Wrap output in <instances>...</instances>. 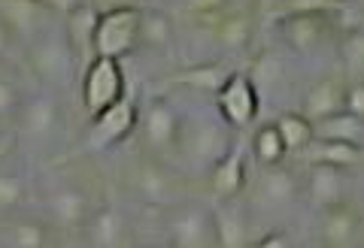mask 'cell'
<instances>
[{
  "mask_svg": "<svg viewBox=\"0 0 364 248\" xmlns=\"http://www.w3.org/2000/svg\"><path fill=\"white\" fill-rule=\"evenodd\" d=\"M179 109V140L170 167L188 176H210L213 167L234 149V130L222 121L215 103H188Z\"/></svg>",
  "mask_w": 364,
  "mask_h": 248,
  "instance_id": "1",
  "label": "cell"
},
{
  "mask_svg": "<svg viewBox=\"0 0 364 248\" xmlns=\"http://www.w3.org/2000/svg\"><path fill=\"white\" fill-rule=\"evenodd\" d=\"M282 43L301 58H318L334 37V18L328 4H291L279 16Z\"/></svg>",
  "mask_w": 364,
  "mask_h": 248,
  "instance_id": "2",
  "label": "cell"
},
{
  "mask_svg": "<svg viewBox=\"0 0 364 248\" xmlns=\"http://www.w3.org/2000/svg\"><path fill=\"white\" fill-rule=\"evenodd\" d=\"M25 64L40 79L43 88L58 91V94L73 85L76 70H79V61L61 28H46L37 40H31L25 46Z\"/></svg>",
  "mask_w": 364,
  "mask_h": 248,
  "instance_id": "3",
  "label": "cell"
},
{
  "mask_svg": "<svg viewBox=\"0 0 364 248\" xmlns=\"http://www.w3.org/2000/svg\"><path fill=\"white\" fill-rule=\"evenodd\" d=\"M143 140V154L158 157V161L170 164L176 152L179 140V109L173 100L167 97H152L140 106V121H136Z\"/></svg>",
  "mask_w": 364,
  "mask_h": 248,
  "instance_id": "4",
  "label": "cell"
},
{
  "mask_svg": "<svg viewBox=\"0 0 364 248\" xmlns=\"http://www.w3.org/2000/svg\"><path fill=\"white\" fill-rule=\"evenodd\" d=\"M140 37V6H109L100 9L97 30H95V58L119 61L128 58L136 49Z\"/></svg>",
  "mask_w": 364,
  "mask_h": 248,
  "instance_id": "5",
  "label": "cell"
},
{
  "mask_svg": "<svg viewBox=\"0 0 364 248\" xmlns=\"http://www.w3.org/2000/svg\"><path fill=\"white\" fill-rule=\"evenodd\" d=\"M124 97H128V79L119 61L91 58L82 67V109L88 112V118H97Z\"/></svg>",
  "mask_w": 364,
  "mask_h": 248,
  "instance_id": "6",
  "label": "cell"
},
{
  "mask_svg": "<svg viewBox=\"0 0 364 248\" xmlns=\"http://www.w3.org/2000/svg\"><path fill=\"white\" fill-rule=\"evenodd\" d=\"M136 121H140V103L128 94L124 100H119L116 106H109L107 112H100L97 118H91L85 140H82V152L100 154V152L116 149L131 133H136Z\"/></svg>",
  "mask_w": 364,
  "mask_h": 248,
  "instance_id": "7",
  "label": "cell"
},
{
  "mask_svg": "<svg viewBox=\"0 0 364 248\" xmlns=\"http://www.w3.org/2000/svg\"><path fill=\"white\" fill-rule=\"evenodd\" d=\"M61 130V100L58 91L40 88L37 94H28L16 112V133L33 145H46Z\"/></svg>",
  "mask_w": 364,
  "mask_h": 248,
  "instance_id": "8",
  "label": "cell"
},
{
  "mask_svg": "<svg viewBox=\"0 0 364 248\" xmlns=\"http://www.w3.org/2000/svg\"><path fill=\"white\" fill-rule=\"evenodd\" d=\"M316 236L322 248H364V206L355 200L318 212Z\"/></svg>",
  "mask_w": 364,
  "mask_h": 248,
  "instance_id": "9",
  "label": "cell"
},
{
  "mask_svg": "<svg viewBox=\"0 0 364 248\" xmlns=\"http://www.w3.org/2000/svg\"><path fill=\"white\" fill-rule=\"evenodd\" d=\"M100 203L91 200L88 188L82 185H73V182H64L58 188L49 191V197H46V224H55V227L61 230H79L85 227L88 218L95 215V209Z\"/></svg>",
  "mask_w": 364,
  "mask_h": 248,
  "instance_id": "10",
  "label": "cell"
},
{
  "mask_svg": "<svg viewBox=\"0 0 364 248\" xmlns=\"http://www.w3.org/2000/svg\"><path fill=\"white\" fill-rule=\"evenodd\" d=\"M213 227H215V245L219 248H252L258 242L252 209L243 197L215 200L213 203Z\"/></svg>",
  "mask_w": 364,
  "mask_h": 248,
  "instance_id": "11",
  "label": "cell"
},
{
  "mask_svg": "<svg viewBox=\"0 0 364 248\" xmlns=\"http://www.w3.org/2000/svg\"><path fill=\"white\" fill-rule=\"evenodd\" d=\"M213 103H215V109H219L222 121L231 130L249 128V124L258 118V112H261V97L255 91V85L249 82V73H234L225 82L222 91L215 94Z\"/></svg>",
  "mask_w": 364,
  "mask_h": 248,
  "instance_id": "12",
  "label": "cell"
},
{
  "mask_svg": "<svg viewBox=\"0 0 364 248\" xmlns=\"http://www.w3.org/2000/svg\"><path fill=\"white\" fill-rule=\"evenodd\" d=\"M131 185H134V194L143 203H149V206H170V203H176L179 176L170 164L143 154L140 164H134Z\"/></svg>",
  "mask_w": 364,
  "mask_h": 248,
  "instance_id": "13",
  "label": "cell"
},
{
  "mask_svg": "<svg viewBox=\"0 0 364 248\" xmlns=\"http://www.w3.org/2000/svg\"><path fill=\"white\" fill-rule=\"evenodd\" d=\"M170 248H219L215 245V227H213V212L200 203H186L173 212L170 218Z\"/></svg>",
  "mask_w": 364,
  "mask_h": 248,
  "instance_id": "14",
  "label": "cell"
},
{
  "mask_svg": "<svg viewBox=\"0 0 364 248\" xmlns=\"http://www.w3.org/2000/svg\"><path fill=\"white\" fill-rule=\"evenodd\" d=\"M55 4H37V0H6L0 4V25L13 33L16 43L37 40L49 28V13H55Z\"/></svg>",
  "mask_w": 364,
  "mask_h": 248,
  "instance_id": "15",
  "label": "cell"
},
{
  "mask_svg": "<svg viewBox=\"0 0 364 248\" xmlns=\"http://www.w3.org/2000/svg\"><path fill=\"white\" fill-rule=\"evenodd\" d=\"M346 79L343 76H322L318 82H313L304 91L301 100V115L316 124L337 115V112H346Z\"/></svg>",
  "mask_w": 364,
  "mask_h": 248,
  "instance_id": "16",
  "label": "cell"
},
{
  "mask_svg": "<svg viewBox=\"0 0 364 248\" xmlns=\"http://www.w3.org/2000/svg\"><path fill=\"white\" fill-rule=\"evenodd\" d=\"M97 18L100 9L91 4H67L64 9V37L70 43V49L76 55L79 67H85L91 58H95V30H97Z\"/></svg>",
  "mask_w": 364,
  "mask_h": 248,
  "instance_id": "17",
  "label": "cell"
},
{
  "mask_svg": "<svg viewBox=\"0 0 364 248\" xmlns=\"http://www.w3.org/2000/svg\"><path fill=\"white\" fill-rule=\"evenodd\" d=\"M255 37V16L252 6H222L213 25L210 40H215L228 52H243Z\"/></svg>",
  "mask_w": 364,
  "mask_h": 248,
  "instance_id": "18",
  "label": "cell"
},
{
  "mask_svg": "<svg viewBox=\"0 0 364 248\" xmlns=\"http://www.w3.org/2000/svg\"><path fill=\"white\" fill-rule=\"evenodd\" d=\"M306 197H310L313 206L331 209L337 203L349 200V176L346 170H337V167H310V176H306Z\"/></svg>",
  "mask_w": 364,
  "mask_h": 248,
  "instance_id": "19",
  "label": "cell"
},
{
  "mask_svg": "<svg viewBox=\"0 0 364 248\" xmlns=\"http://www.w3.org/2000/svg\"><path fill=\"white\" fill-rule=\"evenodd\" d=\"M234 73L237 70H231V67L222 64V61H200L195 67H186V70L176 73V76H170V85H182L195 94H213L215 97Z\"/></svg>",
  "mask_w": 364,
  "mask_h": 248,
  "instance_id": "20",
  "label": "cell"
},
{
  "mask_svg": "<svg viewBox=\"0 0 364 248\" xmlns=\"http://www.w3.org/2000/svg\"><path fill=\"white\" fill-rule=\"evenodd\" d=\"M258 200L261 206L270 209H286L298 200V179L286 167H261L258 176Z\"/></svg>",
  "mask_w": 364,
  "mask_h": 248,
  "instance_id": "21",
  "label": "cell"
},
{
  "mask_svg": "<svg viewBox=\"0 0 364 248\" xmlns=\"http://www.w3.org/2000/svg\"><path fill=\"white\" fill-rule=\"evenodd\" d=\"M210 188H213L215 200H231V197L243 194V188H246V161H243V152L237 149V145L213 167Z\"/></svg>",
  "mask_w": 364,
  "mask_h": 248,
  "instance_id": "22",
  "label": "cell"
},
{
  "mask_svg": "<svg viewBox=\"0 0 364 248\" xmlns=\"http://www.w3.org/2000/svg\"><path fill=\"white\" fill-rule=\"evenodd\" d=\"M301 157L310 167H337V170H352V167L364 164V149L361 145H346V142H322L313 140Z\"/></svg>",
  "mask_w": 364,
  "mask_h": 248,
  "instance_id": "23",
  "label": "cell"
},
{
  "mask_svg": "<svg viewBox=\"0 0 364 248\" xmlns=\"http://www.w3.org/2000/svg\"><path fill=\"white\" fill-rule=\"evenodd\" d=\"M0 248H49V224L43 218L0 221Z\"/></svg>",
  "mask_w": 364,
  "mask_h": 248,
  "instance_id": "24",
  "label": "cell"
},
{
  "mask_svg": "<svg viewBox=\"0 0 364 248\" xmlns=\"http://www.w3.org/2000/svg\"><path fill=\"white\" fill-rule=\"evenodd\" d=\"M85 230H88V239L95 248H119L124 242V233H128L124 215L116 206H109V203H100L95 209V215L88 218Z\"/></svg>",
  "mask_w": 364,
  "mask_h": 248,
  "instance_id": "25",
  "label": "cell"
},
{
  "mask_svg": "<svg viewBox=\"0 0 364 248\" xmlns=\"http://www.w3.org/2000/svg\"><path fill=\"white\" fill-rule=\"evenodd\" d=\"M136 46H146L152 52H167L173 46V21L167 13L155 6H140V37Z\"/></svg>",
  "mask_w": 364,
  "mask_h": 248,
  "instance_id": "26",
  "label": "cell"
},
{
  "mask_svg": "<svg viewBox=\"0 0 364 248\" xmlns=\"http://www.w3.org/2000/svg\"><path fill=\"white\" fill-rule=\"evenodd\" d=\"M313 140L346 142V145H361L364 149V121L349 115V112H337V115L313 124Z\"/></svg>",
  "mask_w": 364,
  "mask_h": 248,
  "instance_id": "27",
  "label": "cell"
},
{
  "mask_svg": "<svg viewBox=\"0 0 364 248\" xmlns=\"http://www.w3.org/2000/svg\"><path fill=\"white\" fill-rule=\"evenodd\" d=\"M340 58V76L346 79V85H361L364 82V30H352L340 37L337 46Z\"/></svg>",
  "mask_w": 364,
  "mask_h": 248,
  "instance_id": "28",
  "label": "cell"
},
{
  "mask_svg": "<svg viewBox=\"0 0 364 248\" xmlns=\"http://www.w3.org/2000/svg\"><path fill=\"white\" fill-rule=\"evenodd\" d=\"M273 128H277L282 145H286L289 154H301L306 145L313 142V124L306 121L301 112H282V115L273 121Z\"/></svg>",
  "mask_w": 364,
  "mask_h": 248,
  "instance_id": "29",
  "label": "cell"
},
{
  "mask_svg": "<svg viewBox=\"0 0 364 248\" xmlns=\"http://www.w3.org/2000/svg\"><path fill=\"white\" fill-rule=\"evenodd\" d=\"M252 154H255V161H258L261 167H279L282 157L289 154L273 124H264V128H258V133L252 137Z\"/></svg>",
  "mask_w": 364,
  "mask_h": 248,
  "instance_id": "30",
  "label": "cell"
},
{
  "mask_svg": "<svg viewBox=\"0 0 364 248\" xmlns=\"http://www.w3.org/2000/svg\"><path fill=\"white\" fill-rule=\"evenodd\" d=\"M28 194V185L18 173H9V170H0V215H9L13 209H18L25 203Z\"/></svg>",
  "mask_w": 364,
  "mask_h": 248,
  "instance_id": "31",
  "label": "cell"
},
{
  "mask_svg": "<svg viewBox=\"0 0 364 248\" xmlns=\"http://www.w3.org/2000/svg\"><path fill=\"white\" fill-rule=\"evenodd\" d=\"M21 100H25L21 88H18L16 82H9V79L0 76V121L16 118V112H18V106H21Z\"/></svg>",
  "mask_w": 364,
  "mask_h": 248,
  "instance_id": "32",
  "label": "cell"
},
{
  "mask_svg": "<svg viewBox=\"0 0 364 248\" xmlns=\"http://www.w3.org/2000/svg\"><path fill=\"white\" fill-rule=\"evenodd\" d=\"M346 112L364 121V82L346 88Z\"/></svg>",
  "mask_w": 364,
  "mask_h": 248,
  "instance_id": "33",
  "label": "cell"
},
{
  "mask_svg": "<svg viewBox=\"0 0 364 248\" xmlns=\"http://www.w3.org/2000/svg\"><path fill=\"white\" fill-rule=\"evenodd\" d=\"M252 248H291V239H289V233H282V230H270L264 236H258V242Z\"/></svg>",
  "mask_w": 364,
  "mask_h": 248,
  "instance_id": "34",
  "label": "cell"
},
{
  "mask_svg": "<svg viewBox=\"0 0 364 248\" xmlns=\"http://www.w3.org/2000/svg\"><path fill=\"white\" fill-rule=\"evenodd\" d=\"M13 46H16V40H13V33H9L4 25H0V58H6L9 52H13Z\"/></svg>",
  "mask_w": 364,
  "mask_h": 248,
  "instance_id": "35",
  "label": "cell"
},
{
  "mask_svg": "<svg viewBox=\"0 0 364 248\" xmlns=\"http://www.w3.org/2000/svg\"><path fill=\"white\" fill-rule=\"evenodd\" d=\"M143 248H170V245H143Z\"/></svg>",
  "mask_w": 364,
  "mask_h": 248,
  "instance_id": "36",
  "label": "cell"
},
{
  "mask_svg": "<svg viewBox=\"0 0 364 248\" xmlns=\"http://www.w3.org/2000/svg\"><path fill=\"white\" fill-rule=\"evenodd\" d=\"M361 206H364V203H361Z\"/></svg>",
  "mask_w": 364,
  "mask_h": 248,
  "instance_id": "37",
  "label": "cell"
}]
</instances>
